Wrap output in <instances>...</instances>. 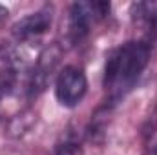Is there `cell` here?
<instances>
[{
	"instance_id": "obj_1",
	"label": "cell",
	"mask_w": 157,
	"mask_h": 155,
	"mask_svg": "<svg viewBox=\"0 0 157 155\" xmlns=\"http://www.w3.org/2000/svg\"><path fill=\"white\" fill-rule=\"evenodd\" d=\"M148 62V47L141 42H128L115 49L106 60L104 86H130Z\"/></svg>"
},
{
	"instance_id": "obj_2",
	"label": "cell",
	"mask_w": 157,
	"mask_h": 155,
	"mask_svg": "<svg viewBox=\"0 0 157 155\" xmlns=\"http://www.w3.org/2000/svg\"><path fill=\"white\" fill-rule=\"evenodd\" d=\"M86 91H88V80L82 70L68 66L59 73L55 82V95L62 106H68V108L77 106L84 99Z\"/></svg>"
}]
</instances>
